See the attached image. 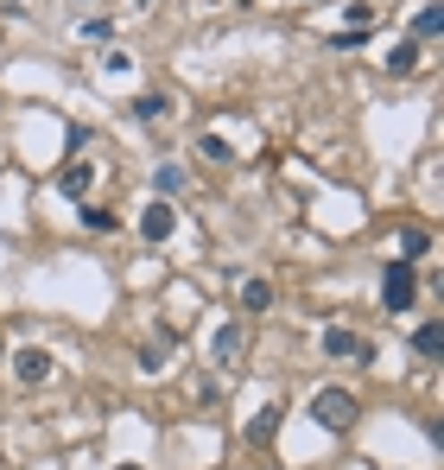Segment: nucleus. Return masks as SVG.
I'll list each match as a JSON object with an SVG mask.
<instances>
[{
  "label": "nucleus",
  "mask_w": 444,
  "mask_h": 470,
  "mask_svg": "<svg viewBox=\"0 0 444 470\" xmlns=\"http://www.w3.org/2000/svg\"><path fill=\"white\" fill-rule=\"evenodd\" d=\"M355 414H362V407H355L349 388H318V394H312V420H318L324 432H349Z\"/></svg>",
  "instance_id": "obj_1"
},
{
  "label": "nucleus",
  "mask_w": 444,
  "mask_h": 470,
  "mask_svg": "<svg viewBox=\"0 0 444 470\" xmlns=\"http://www.w3.org/2000/svg\"><path fill=\"white\" fill-rule=\"evenodd\" d=\"M413 293H419V274H413L406 261H388V267H381V305H388V312H406Z\"/></svg>",
  "instance_id": "obj_2"
},
{
  "label": "nucleus",
  "mask_w": 444,
  "mask_h": 470,
  "mask_svg": "<svg viewBox=\"0 0 444 470\" xmlns=\"http://www.w3.org/2000/svg\"><path fill=\"white\" fill-rule=\"evenodd\" d=\"M172 229H178V210L166 204V197H159V204H146V217H140V235L146 242H166Z\"/></svg>",
  "instance_id": "obj_3"
},
{
  "label": "nucleus",
  "mask_w": 444,
  "mask_h": 470,
  "mask_svg": "<svg viewBox=\"0 0 444 470\" xmlns=\"http://www.w3.org/2000/svg\"><path fill=\"white\" fill-rule=\"evenodd\" d=\"M324 356H349V363H368V344L355 338V330L330 324V330H324Z\"/></svg>",
  "instance_id": "obj_4"
},
{
  "label": "nucleus",
  "mask_w": 444,
  "mask_h": 470,
  "mask_svg": "<svg viewBox=\"0 0 444 470\" xmlns=\"http://www.w3.org/2000/svg\"><path fill=\"white\" fill-rule=\"evenodd\" d=\"M13 375H20L26 388H38V381L51 375V356H45V350H20V363H13Z\"/></svg>",
  "instance_id": "obj_5"
},
{
  "label": "nucleus",
  "mask_w": 444,
  "mask_h": 470,
  "mask_svg": "<svg viewBox=\"0 0 444 470\" xmlns=\"http://www.w3.org/2000/svg\"><path fill=\"white\" fill-rule=\"evenodd\" d=\"M166 115H172V96H166V90L133 96V121H166Z\"/></svg>",
  "instance_id": "obj_6"
},
{
  "label": "nucleus",
  "mask_w": 444,
  "mask_h": 470,
  "mask_svg": "<svg viewBox=\"0 0 444 470\" xmlns=\"http://www.w3.org/2000/svg\"><path fill=\"white\" fill-rule=\"evenodd\" d=\"M242 338H248L242 324H222V330H216V363H222V369H229V363L242 356Z\"/></svg>",
  "instance_id": "obj_7"
},
{
  "label": "nucleus",
  "mask_w": 444,
  "mask_h": 470,
  "mask_svg": "<svg viewBox=\"0 0 444 470\" xmlns=\"http://www.w3.org/2000/svg\"><path fill=\"white\" fill-rule=\"evenodd\" d=\"M388 71H394V77H406V71H419V38H400V45L388 51Z\"/></svg>",
  "instance_id": "obj_8"
},
{
  "label": "nucleus",
  "mask_w": 444,
  "mask_h": 470,
  "mask_svg": "<svg viewBox=\"0 0 444 470\" xmlns=\"http://www.w3.org/2000/svg\"><path fill=\"white\" fill-rule=\"evenodd\" d=\"M413 350H419V356L431 363V356L444 350V330H438V324H419V330H413Z\"/></svg>",
  "instance_id": "obj_9"
},
{
  "label": "nucleus",
  "mask_w": 444,
  "mask_h": 470,
  "mask_svg": "<svg viewBox=\"0 0 444 470\" xmlns=\"http://www.w3.org/2000/svg\"><path fill=\"white\" fill-rule=\"evenodd\" d=\"M267 305H273V286L267 280H248L242 286V312H267Z\"/></svg>",
  "instance_id": "obj_10"
},
{
  "label": "nucleus",
  "mask_w": 444,
  "mask_h": 470,
  "mask_svg": "<svg viewBox=\"0 0 444 470\" xmlns=\"http://www.w3.org/2000/svg\"><path fill=\"white\" fill-rule=\"evenodd\" d=\"M57 191H64V197H83V191H90V166H64Z\"/></svg>",
  "instance_id": "obj_11"
},
{
  "label": "nucleus",
  "mask_w": 444,
  "mask_h": 470,
  "mask_svg": "<svg viewBox=\"0 0 444 470\" xmlns=\"http://www.w3.org/2000/svg\"><path fill=\"white\" fill-rule=\"evenodd\" d=\"M413 32H419V38H438V32H444V7H419Z\"/></svg>",
  "instance_id": "obj_12"
},
{
  "label": "nucleus",
  "mask_w": 444,
  "mask_h": 470,
  "mask_svg": "<svg viewBox=\"0 0 444 470\" xmlns=\"http://www.w3.org/2000/svg\"><path fill=\"white\" fill-rule=\"evenodd\" d=\"M273 432H279V407H267V414H254V426H248V439H254V445H267Z\"/></svg>",
  "instance_id": "obj_13"
},
{
  "label": "nucleus",
  "mask_w": 444,
  "mask_h": 470,
  "mask_svg": "<svg viewBox=\"0 0 444 470\" xmlns=\"http://www.w3.org/2000/svg\"><path fill=\"white\" fill-rule=\"evenodd\" d=\"M77 32H83V38H90V45H108V38H115V20H83V26H77Z\"/></svg>",
  "instance_id": "obj_14"
},
{
  "label": "nucleus",
  "mask_w": 444,
  "mask_h": 470,
  "mask_svg": "<svg viewBox=\"0 0 444 470\" xmlns=\"http://www.w3.org/2000/svg\"><path fill=\"white\" fill-rule=\"evenodd\" d=\"M115 223H121V217H115V210H96V204H90V210H83V229H96V235H108V229H115Z\"/></svg>",
  "instance_id": "obj_15"
},
{
  "label": "nucleus",
  "mask_w": 444,
  "mask_h": 470,
  "mask_svg": "<svg viewBox=\"0 0 444 470\" xmlns=\"http://www.w3.org/2000/svg\"><path fill=\"white\" fill-rule=\"evenodd\" d=\"M368 26H375V7H368V0H355V7H349V26H343V32H368Z\"/></svg>",
  "instance_id": "obj_16"
},
{
  "label": "nucleus",
  "mask_w": 444,
  "mask_h": 470,
  "mask_svg": "<svg viewBox=\"0 0 444 470\" xmlns=\"http://www.w3.org/2000/svg\"><path fill=\"white\" fill-rule=\"evenodd\" d=\"M172 191H184V166H159V197H172Z\"/></svg>",
  "instance_id": "obj_17"
},
{
  "label": "nucleus",
  "mask_w": 444,
  "mask_h": 470,
  "mask_svg": "<svg viewBox=\"0 0 444 470\" xmlns=\"http://www.w3.org/2000/svg\"><path fill=\"white\" fill-rule=\"evenodd\" d=\"M425 242H431L425 229H406V235H400V261H413V254H425Z\"/></svg>",
  "instance_id": "obj_18"
},
{
  "label": "nucleus",
  "mask_w": 444,
  "mask_h": 470,
  "mask_svg": "<svg viewBox=\"0 0 444 470\" xmlns=\"http://www.w3.org/2000/svg\"><path fill=\"white\" fill-rule=\"evenodd\" d=\"M115 470H140V464H115Z\"/></svg>",
  "instance_id": "obj_19"
},
{
  "label": "nucleus",
  "mask_w": 444,
  "mask_h": 470,
  "mask_svg": "<svg viewBox=\"0 0 444 470\" xmlns=\"http://www.w3.org/2000/svg\"><path fill=\"white\" fill-rule=\"evenodd\" d=\"M0 356H7V344H0Z\"/></svg>",
  "instance_id": "obj_20"
}]
</instances>
